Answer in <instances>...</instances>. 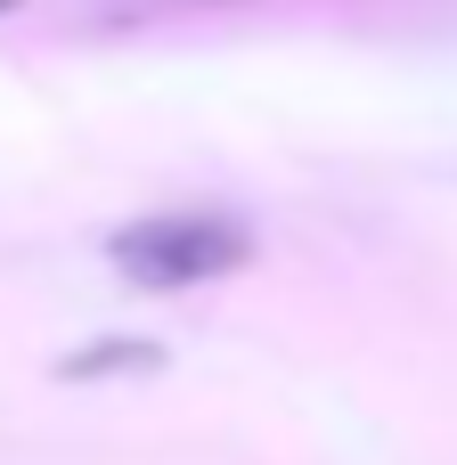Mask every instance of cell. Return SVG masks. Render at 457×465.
<instances>
[{"instance_id": "6da1fadb", "label": "cell", "mask_w": 457, "mask_h": 465, "mask_svg": "<svg viewBox=\"0 0 457 465\" xmlns=\"http://www.w3.org/2000/svg\"><path fill=\"white\" fill-rule=\"evenodd\" d=\"M106 262L147 286V294H188V286H213L229 270L253 262V229L237 213H213V204H172V213H147V221H123L106 237Z\"/></svg>"}, {"instance_id": "7a4b0ae2", "label": "cell", "mask_w": 457, "mask_h": 465, "mask_svg": "<svg viewBox=\"0 0 457 465\" xmlns=\"http://www.w3.org/2000/svg\"><path fill=\"white\" fill-rule=\"evenodd\" d=\"M131 368H164V343H147V335H106V343H82V351L57 360L65 384H98V376H131Z\"/></svg>"}, {"instance_id": "3957f363", "label": "cell", "mask_w": 457, "mask_h": 465, "mask_svg": "<svg viewBox=\"0 0 457 465\" xmlns=\"http://www.w3.org/2000/svg\"><path fill=\"white\" fill-rule=\"evenodd\" d=\"M8 8H16V0H0V16H8Z\"/></svg>"}]
</instances>
